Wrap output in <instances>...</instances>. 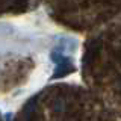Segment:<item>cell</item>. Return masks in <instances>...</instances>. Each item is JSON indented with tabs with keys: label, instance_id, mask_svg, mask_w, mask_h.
<instances>
[{
	"label": "cell",
	"instance_id": "7a4b0ae2",
	"mask_svg": "<svg viewBox=\"0 0 121 121\" xmlns=\"http://www.w3.org/2000/svg\"><path fill=\"white\" fill-rule=\"evenodd\" d=\"M14 121H118L83 85L58 82L23 103Z\"/></svg>",
	"mask_w": 121,
	"mask_h": 121
},
{
	"label": "cell",
	"instance_id": "8992f818",
	"mask_svg": "<svg viewBox=\"0 0 121 121\" xmlns=\"http://www.w3.org/2000/svg\"><path fill=\"white\" fill-rule=\"evenodd\" d=\"M0 121H5V120H3V117H2V113H0Z\"/></svg>",
	"mask_w": 121,
	"mask_h": 121
},
{
	"label": "cell",
	"instance_id": "277c9868",
	"mask_svg": "<svg viewBox=\"0 0 121 121\" xmlns=\"http://www.w3.org/2000/svg\"><path fill=\"white\" fill-rule=\"evenodd\" d=\"M47 14L53 21L76 32L91 33L121 15V3H45Z\"/></svg>",
	"mask_w": 121,
	"mask_h": 121
},
{
	"label": "cell",
	"instance_id": "5b68a950",
	"mask_svg": "<svg viewBox=\"0 0 121 121\" xmlns=\"http://www.w3.org/2000/svg\"><path fill=\"white\" fill-rule=\"evenodd\" d=\"M39 6V3L30 2H0V17L5 15H20L27 12L30 8Z\"/></svg>",
	"mask_w": 121,
	"mask_h": 121
},
{
	"label": "cell",
	"instance_id": "6da1fadb",
	"mask_svg": "<svg viewBox=\"0 0 121 121\" xmlns=\"http://www.w3.org/2000/svg\"><path fill=\"white\" fill-rule=\"evenodd\" d=\"M83 86L121 118V15L86 35L80 55Z\"/></svg>",
	"mask_w": 121,
	"mask_h": 121
},
{
	"label": "cell",
	"instance_id": "3957f363",
	"mask_svg": "<svg viewBox=\"0 0 121 121\" xmlns=\"http://www.w3.org/2000/svg\"><path fill=\"white\" fill-rule=\"evenodd\" d=\"M44 47L36 35L0 23V97L24 88L41 68Z\"/></svg>",
	"mask_w": 121,
	"mask_h": 121
}]
</instances>
